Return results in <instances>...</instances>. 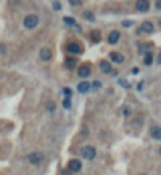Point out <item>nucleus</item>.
<instances>
[{
  "label": "nucleus",
  "mask_w": 161,
  "mask_h": 175,
  "mask_svg": "<svg viewBox=\"0 0 161 175\" xmlns=\"http://www.w3.org/2000/svg\"><path fill=\"white\" fill-rule=\"evenodd\" d=\"M40 24V18L37 14H29V16H25L24 18V27L27 30H33V29H37Z\"/></svg>",
  "instance_id": "f257e3e1"
},
{
  "label": "nucleus",
  "mask_w": 161,
  "mask_h": 175,
  "mask_svg": "<svg viewBox=\"0 0 161 175\" xmlns=\"http://www.w3.org/2000/svg\"><path fill=\"white\" fill-rule=\"evenodd\" d=\"M81 155L85 159H93L96 156V150H95L93 145H84L81 148Z\"/></svg>",
  "instance_id": "f03ea898"
},
{
  "label": "nucleus",
  "mask_w": 161,
  "mask_h": 175,
  "mask_svg": "<svg viewBox=\"0 0 161 175\" xmlns=\"http://www.w3.org/2000/svg\"><path fill=\"white\" fill-rule=\"evenodd\" d=\"M27 159H29L30 164L40 166V164L44 161V155H43V153H40V151H33V153H30V155L27 156Z\"/></svg>",
  "instance_id": "7ed1b4c3"
},
{
  "label": "nucleus",
  "mask_w": 161,
  "mask_h": 175,
  "mask_svg": "<svg viewBox=\"0 0 161 175\" xmlns=\"http://www.w3.org/2000/svg\"><path fill=\"white\" fill-rule=\"evenodd\" d=\"M66 167L69 170H71L73 173H76V172H79L81 169H82V163H81V159H69L68 161V164H66Z\"/></svg>",
  "instance_id": "20e7f679"
},
{
  "label": "nucleus",
  "mask_w": 161,
  "mask_h": 175,
  "mask_svg": "<svg viewBox=\"0 0 161 175\" xmlns=\"http://www.w3.org/2000/svg\"><path fill=\"white\" fill-rule=\"evenodd\" d=\"M66 51L69 54H73V55H79V54H82V46L79 43H68L66 44Z\"/></svg>",
  "instance_id": "39448f33"
},
{
  "label": "nucleus",
  "mask_w": 161,
  "mask_h": 175,
  "mask_svg": "<svg viewBox=\"0 0 161 175\" xmlns=\"http://www.w3.org/2000/svg\"><path fill=\"white\" fill-rule=\"evenodd\" d=\"M90 73H92V66H90L89 63H84L78 68V76L79 78H89Z\"/></svg>",
  "instance_id": "423d86ee"
},
{
  "label": "nucleus",
  "mask_w": 161,
  "mask_h": 175,
  "mask_svg": "<svg viewBox=\"0 0 161 175\" xmlns=\"http://www.w3.org/2000/svg\"><path fill=\"white\" fill-rule=\"evenodd\" d=\"M153 30H155V25L150 21H144L141 24V27H139V32L141 33H153Z\"/></svg>",
  "instance_id": "0eeeda50"
},
{
  "label": "nucleus",
  "mask_w": 161,
  "mask_h": 175,
  "mask_svg": "<svg viewBox=\"0 0 161 175\" xmlns=\"http://www.w3.org/2000/svg\"><path fill=\"white\" fill-rule=\"evenodd\" d=\"M52 57V51H51V47H41L40 49V59L43 60V62H49Z\"/></svg>",
  "instance_id": "6e6552de"
},
{
  "label": "nucleus",
  "mask_w": 161,
  "mask_h": 175,
  "mask_svg": "<svg viewBox=\"0 0 161 175\" xmlns=\"http://www.w3.org/2000/svg\"><path fill=\"white\" fill-rule=\"evenodd\" d=\"M149 8H150V2H149V0H137V2H136V10L137 11L145 13V11H149Z\"/></svg>",
  "instance_id": "1a4fd4ad"
},
{
  "label": "nucleus",
  "mask_w": 161,
  "mask_h": 175,
  "mask_svg": "<svg viewBox=\"0 0 161 175\" xmlns=\"http://www.w3.org/2000/svg\"><path fill=\"white\" fill-rule=\"evenodd\" d=\"M118 40H120V32H118V30H114V32L109 33L108 43H109V44H115V43H118Z\"/></svg>",
  "instance_id": "9d476101"
},
{
  "label": "nucleus",
  "mask_w": 161,
  "mask_h": 175,
  "mask_svg": "<svg viewBox=\"0 0 161 175\" xmlns=\"http://www.w3.org/2000/svg\"><path fill=\"white\" fill-rule=\"evenodd\" d=\"M100 69H101V73H104V74L112 73V66H111V63L108 60H101L100 62Z\"/></svg>",
  "instance_id": "9b49d317"
},
{
  "label": "nucleus",
  "mask_w": 161,
  "mask_h": 175,
  "mask_svg": "<svg viewBox=\"0 0 161 175\" xmlns=\"http://www.w3.org/2000/svg\"><path fill=\"white\" fill-rule=\"evenodd\" d=\"M109 59L112 60L114 63H123V60H125V57H123V55H122L120 52H115V51L109 54Z\"/></svg>",
  "instance_id": "f8f14e48"
},
{
  "label": "nucleus",
  "mask_w": 161,
  "mask_h": 175,
  "mask_svg": "<svg viewBox=\"0 0 161 175\" xmlns=\"http://www.w3.org/2000/svg\"><path fill=\"white\" fill-rule=\"evenodd\" d=\"M90 87H92V85H90L89 82L82 81V82H79V84H78V92H79V93H87L89 90H90Z\"/></svg>",
  "instance_id": "ddd939ff"
},
{
  "label": "nucleus",
  "mask_w": 161,
  "mask_h": 175,
  "mask_svg": "<svg viewBox=\"0 0 161 175\" xmlns=\"http://www.w3.org/2000/svg\"><path fill=\"white\" fill-rule=\"evenodd\" d=\"M76 63H78V59H76V57H68V59H65V66L68 69H74L76 68Z\"/></svg>",
  "instance_id": "4468645a"
},
{
  "label": "nucleus",
  "mask_w": 161,
  "mask_h": 175,
  "mask_svg": "<svg viewBox=\"0 0 161 175\" xmlns=\"http://www.w3.org/2000/svg\"><path fill=\"white\" fill-rule=\"evenodd\" d=\"M150 134L153 139H156V141H161V126H153L150 129Z\"/></svg>",
  "instance_id": "2eb2a0df"
},
{
  "label": "nucleus",
  "mask_w": 161,
  "mask_h": 175,
  "mask_svg": "<svg viewBox=\"0 0 161 175\" xmlns=\"http://www.w3.org/2000/svg\"><path fill=\"white\" fill-rule=\"evenodd\" d=\"M63 22H65L68 27H76V29H78V30H81V27H79L78 24H76V21H74L73 18H69V16H65V18H63Z\"/></svg>",
  "instance_id": "dca6fc26"
},
{
  "label": "nucleus",
  "mask_w": 161,
  "mask_h": 175,
  "mask_svg": "<svg viewBox=\"0 0 161 175\" xmlns=\"http://www.w3.org/2000/svg\"><path fill=\"white\" fill-rule=\"evenodd\" d=\"M82 18L87 19V21H90V22H93V21H95V14H93L92 11H89V10L82 13Z\"/></svg>",
  "instance_id": "f3484780"
},
{
  "label": "nucleus",
  "mask_w": 161,
  "mask_h": 175,
  "mask_svg": "<svg viewBox=\"0 0 161 175\" xmlns=\"http://www.w3.org/2000/svg\"><path fill=\"white\" fill-rule=\"evenodd\" d=\"M152 62H153V55L147 52V54H145V57H144V63L149 66V65H152Z\"/></svg>",
  "instance_id": "a211bd4d"
},
{
  "label": "nucleus",
  "mask_w": 161,
  "mask_h": 175,
  "mask_svg": "<svg viewBox=\"0 0 161 175\" xmlns=\"http://www.w3.org/2000/svg\"><path fill=\"white\" fill-rule=\"evenodd\" d=\"M92 40H93V41H100V40H101V33L96 32V30L92 32Z\"/></svg>",
  "instance_id": "6ab92c4d"
},
{
  "label": "nucleus",
  "mask_w": 161,
  "mask_h": 175,
  "mask_svg": "<svg viewBox=\"0 0 161 175\" xmlns=\"http://www.w3.org/2000/svg\"><path fill=\"white\" fill-rule=\"evenodd\" d=\"M63 107H65V109H69V107H71V101H69V98H65V100H63Z\"/></svg>",
  "instance_id": "aec40b11"
},
{
  "label": "nucleus",
  "mask_w": 161,
  "mask_h": 175,
  "mask_svg": "<svg viewBox=\"0 0 161 175\" xmlns=\"http://www.w3.org/2000/svg\"><path fill=\"white\" fill-rule=\"evenodd\" d=\"M69 5H71V6H81L82 2H81V0H69Z\"/></svg>",
  "instance_id": "412c9836"
},
{
  "label": "nucleus",
  "mask_w": 161,
  "mask_h": 175,
  "mask_svg": "<svg viewBox=\"0 0 161 175\" xmlns=\"http://www.w3.org/2000/svg\"><path fill=\"white\" fill-rule=\"evenodd\" d=\"M47 110H49V112H54V110H55V104H54L52 101L47 103Z\"/></svg>",
  "instance_id": "4be33fe9"
},
{
  "label": "nucleus",
  "mask_w": 161,
  "mask_h": 175,
  "mask_svg": "<svg viewBox=\"0 0 161 175\" xmlns=\"http://www.w3.org/2000/svg\"><path fill=\"white\" fill-rule=\"evenodd\" d=\"M52 6H54V10H55V11H60V10H62V5H60L59 2H54Z\"/></svg>",
  "instance_id": "5701e85b"
},
{
  "label": "nucleus",
  "mask_w": 161,
  "mask_h": 175,
  "mask_svg": "<svg viewBox=\"0 0 161 175\" xmlns=\"http://www.w3.org/2000/svg\"><path fill=\"white\" fill-rule=\"evenodd\" d=\"M63 93L66 95V98H71V93L73 92H71V88H63Z\"/></svg>",
  "instance_id": "b1692460"
},
{
  "label": "nucleus",
  "mask_w": 161,
  "mask_h": 175,
  "mask_svg": "<svg viewBox=\"0 0 161 175\" xmlns=\"http://www.w3.org/2000/svg\"><path fill=\"white\" fill-rule=\"evenodd\" d=\"M62 175H73V172H71V170H69V169H68V167H65V169H63V170H62Z\"/></svg>",
  "instance_id": "393cba45"
},
{
  "label": "nucleus",
  "mask_w": 161,
  "mask_h": 175,
  "mask_svg": "<svg viewBox=\"0 0 161 175\" xmlns=\"http://www.w3.org/2000/svg\"><path fill=\"white\" fill-rule=\"evenodd\" d=\"M122 25H123V27H131V25H133V21H123Z\"/></svg>",
  "instance_id": "a878e982"
},
{
  "label": "nucleus",
  "mask_w": 161,
  "mask_h": 175,
  "mask_svg": "<svg viewBox=\"0 0 161 175\" xmlns=\"http://www.w3.org/2000/svg\"><path fill=\"white\" fill-rule=\"evenodd\" d=\"M155 6H156L158 10H161V0H156V2H155Z\"/></svg>",
  "instance_id": "bb28decb"
},
{
  "label": "nucleus",
  "mask_w": 161,
  "mask_h": 175,
  "mask_svg": "<svg viewBox=\"0 0 161 175\" xmlns=\"http://www.w3.org/2000/svg\"><path fill=\"white\" fill-rule=\"evenodd\" d=\"M93 87H95V88H100V87H101V82H98V81L93 82Z\"/></svg>",
  "instance_id": "cd10ccee"
},
{
  "label": "nucleus",
  "mask_w": 161,
  "mask_h": 175,
  "mask_svg": "<svg viewBox=\"0 0 161 175\" xmlns=\"http://www.w3.org/2000/svg\"><path fill=\"white\" fill-rule=\"evenodd\" d=\"M156 62H158V65H161V52L158 54V59H156Z\"/></svg>",
  "instance_id": "c85d7f7f"
},
{
  "label": "nucleus",
  "mask_w": 161,
  "mask_h": 175,
  "mask_svg": "<svg viewBox=\"0 0 161 175\" xmlns=\"http://www.w3.org/2000/svg\"><path fill=\"white\" fill-rule=\"evenodd\" d=\"M130 112H131V110H130V109L127 107V109H125V110H123V114H125V115H130Z\"/></svg>",
  "instance_id": "c756f323"
},
{
  "label": "nucleus",
  "mask_w": 161,
  "mask_h": 175,
  "mask_svg": "<svg viewBox=\"0 0 161 175\" xmlns=\"http://www.w3.org/2000/svg\"><path fill=\"white\" fill-rule=\"evenodd\" d=\"M5 52V47H3V44L2 46H0V54H3Z\"/></svg>",
  "instance_id": "7c9ffc66"
},
{
  "label": "nucleus",
  "mask_w": 161,
  "mask_h": 175,
  "mask_svg": "<svg viewBox=\"0 0 161 175\" xmlns=\"http://www.w3.org/2000/svg\"><path fill=\"white\" fill-rule=\"evenodd\" d=\"M158 151H159V155H161V147H159V150H158Z\"/></svg>",
  "instance_id": "2f4dec72"
},
{
  "label": "nucleus",
  "mask_w": 161,
  "mask_h": 175,
  "mask_svg": "<svg viewBox=\"0 0 161 175\" xmlns=\"http://www.w3.org/2000/svg\"><path fill=\"white\" fill-rule=\"evenodd\" d=\"M141 175H145V173H141Z\"/></svg>",
  "instance_id": "473e14b6"
}]
</instances>
